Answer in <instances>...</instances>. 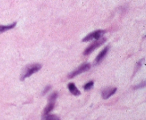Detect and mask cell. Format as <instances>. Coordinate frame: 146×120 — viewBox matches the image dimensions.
Here are the masks:
<instances>
[{"label":"cell","mask_w":146,"mask_h":120,"mask_svg":"<svg viewBox=\"0 0 146 120\" xmlns=\"http://www.w3.org/2000/svg\"><path fill=\"white\" fill-rule=\"evenodd\" d=\"M58 97V93H57L56 92H53V93L51 94V95L48 97V102H55V101L56 100V98Z\"/></svg>","instance_id":"obj_11"},{"label":"cell","mask_w":146,"mask_h":120,"mask_svg":"<svg viewBox=\"0 0 146 120\" xmlns=\"http://www.w3.org/2000/svg\"><path fill=\"white\" fill-rule=\"evenodd\" d=\"M68 88H69L70 92L72 95H74L75 96H78V95H80V92L79 91V90H78V88L76 87L74 83L70 82L69 85H68Z\"/></svg>","instance_id":"obj_7"},{"label":"cell","mask_w":146,"mask_h":120,"mask_svg":"<svg viewBox=\"0 0 146 120\" xmlns=\"http://www.w3.org/2000/svg\"><path fill=\"white\" fill-rule=\"evenodd\" d=\"M106 31L104 30H97L91 33L88 35H87L85 38L82 40V41L84 42H88L91 41L92 40H98L99 38H101L106 33Z\"/></svg>","instance_id":"obj_3"},{"label":"cell","mask_w":146,"mask_h":120,"mask_svg":"<svg viewBox=\"0 0 146 120\" xmlns=\"http://www.w3.org/2000/svg\"><path fill=\"white\" fill-rule=\"evenodd\" d=\"M54 105H55V102H48L47 106L46 107L43 111V114L42 115H44V114H49L54 108Z\"/></svg>","instance_id":"obj_8"},{"label":"cell","mask_w":146,"mask_h":120,"mask_svg":"<svg viewBox=\"0 0 146 120\" xmlns=\"http://www.w3.org/2000/svg\"><path fill=\"white\" fill-rule=\"evenodd\" d=\"M93 84H94L93 81H90V82H88V83H86V85H84V90H89L90 89L92 88V87L93 86Z\"/></svg>","instance_id":"obj_12"},{"label":"cell","mask_w":146,"mask_h":120,"mask_svg":"<svg viewBox=\"0 0 146 120\" xmlns=\"http://www.w3.org/2000/svg\"><path fill=\"white\" fill-rule=\"evenodd\" d=\"M145 86V81H143V82H141L140 84L136 85V86H135L134 88H133V89H135V90H137V89H139V88H144Z\"/></svg>","instance_id":"obj_14"},{"label":"cell","mask_w":146,"mask_h":120,"mask_svg":"<svg viewBox=\"0 0 146 120\" xmlns=\"http://www.w3.org/2000/svg\"><path fill=\"white\" fill-rule=\"evenodd\" d=\"M90 68H91L90 63H84V64L81 65L79 67H78L77 69H76L74 71H73L72 73L69 74L68 78H70V79H71V78H74L76 75H78L83 73L84 72H86V71L89 70Z\"/></svg>","instance_id":"obj_4"},{"label":"cell","mask_w":146,"mask_h":120,"mask_svg":"<svg viewBox=\"0 0 146 120\" xmlns=\"http://www.w3.org/2000/svg\"><path fill=\"white\" fill-rule=\"evenodd\" d=\"M116 88H108L106 89H105L104 90H103V92H102L103 99H104V100L108 99L109 97H111L112 95H113L114 94L116 93Z\"/></svg>","instance_id":"obj_5"},{"label":"cell","mask_w":146,"mask_h":120,"mask_svg":"<svg viewBox=\"0 0 146 120\" xmlns=\"http://www.w3.org/2000/svg\"><path fill=\"white\" fill-rule=\"evenodd\" d=\"M42 68V65L39 63H34V64L29 65L23 71V73L21 75L20 80L21 81H24L27 78H29L31 75L38 72Z\"/></svg>","instance_id":"obj_1"},{"label":"cell","mask_w":146,"mask_h":120,"mask_svg":"<svg viewBox=\"0 0 146 120\" xmlns=\"http://www.w3.org/2000/svg\"><path fill=\"white\" fill-rule=\"evenodd\" d=\"M17 23L14 22V23H12V24H9V25H7V26H3V25H0V33L4 32V31H6L8 30H10L14 28L15 26H16Z\"/></svg>","instance_id":"obj_10"},{"label":"cell","mask_w":146,"mask_h":120,"mask_svg":"<svg viewBox=\"0 0 146 120\" xmlns=\"http://www.w3.org/2000/svg\"><path fill=\"white\" fill-rule=\"evenodd\" d=\"M50 89H51V86H50V85H48V86H46V87L45 88L44 90V91H43V92H42V95H44L45 94L49 91Z\"/></svg>","instance_id":"obj_15"},{"label":"cell","mask_w":146,"mask_h":120,"mask_svg":"<svg viewBox=\"0 0 146 120\" xmlns=\"http://www.w3.org/2000/svg\"><path fill=\"white\" fill-rule=\"evenodd\" d=\"M106 41V38H101L98 39V40H96L95 41H94L93 44H91L85 50V51L84 52V55H85V56L89 55L90 53H92L95 49L98 48L99 46H101V45L104 44Z\"/></svg>","instance_id":"obj_2"},{"label":"cell","mask_w":146,"mask_h":120,"mask_svg":"<svg viewBox=\"0 0 146 120\" xmlns=\"http://www.w3.org/2000/svg\"><path fill=\"white\" fill-rule=\"evenodd\" d=\"M143 62H144V58H143L141 61H140L138 62L137 63V66H136V68H135V71L134 73H136V71H137V70H139L140 68V67L142 66V65H143Z\"/></svg>","instance_id":"obj_13"},{"label":"cell","mask_w":146,"mask_h":120,"mask_svg":"<svg viewBox=\"0 0 146 120\" xmlns=\"http://www.w3.org/2000/svg\"><path fill=\"white\" fill-rule=\"evenodd\" d=\"M42 120H60V118L55 114H44L42 115Z\"/></svg>","instance_id":"obj_9"},{"label":"cell","mask_w":146,"mask_h":120,"mask_svg":"<svg viewBox=\"0 0 146 120\" xmlns=\"http://www.w3.org/2000/svg\"><path fill=\"white\" fill-rule=\"evenodd\" d=\"M109 50V46H107L103 50H102L101 53H99L98 56L96 57V58H95V63L96 65L99 64L101 62L103 61V59L104 58V57L106 56V54H107L108 51Z\"/></svg>","instance_id":"obj_6"}]
</instances>
